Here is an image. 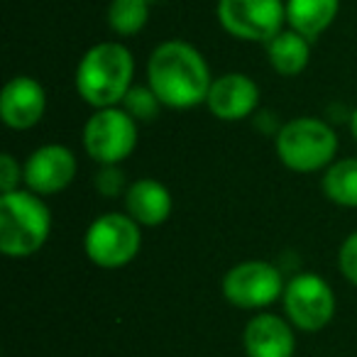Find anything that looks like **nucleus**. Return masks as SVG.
I'll list each match as a JSON object with an SVG mask.
<instances>
[{"instance_id": "nucleus-1", "label": "nucleus", "mask_w": 357, "mask_h": 357, "mask_svg": "<svg viewBox=\"0 0 357 357\" xmlns=\"http://www.w3.org/2000/svg\"><path fill=\"white\" fill-rule=\"evenodd\" d=\"M147 79L162 105L176 110L206 103L213 84L204 54L181 40H169L152 52Z\"/></svg>"}, {"instance_id": "nucleus-2", "label": "nucleus", "mask_w": 357, "mask_h": 357, "mask_svg": "<svg viewBox=\"0 0 357 357\" xmlns=\"http://www.w3.org/2000/svg\"><path fill=\"white\" fill-rule=\"evenodd\" d=\"M135 61L128 47L103 42L91 47L76 69V91L93 108H113L123 103L132 89Z\"/></svg>"}, {"instance_id": "nucleus-3", "label": "nucleus", "mask_w": 357, "mask_h": 357, "mask_svg": "<svg viewBox=\"0 0 357 357\" xmlns=\"http://www.w3.org/2000/svg\"><path fill=\"white\" fill-rule=\"evenodd\" d=\"M52 215L35 191H13L0 199V250L8 257H30L47 243Z\"/></svg>"}, {"instance_id": "nucleus-4", "label": "nucleus", "mask_w": 357, "mask_h": 357, "mask_svg": "<svg viewBox=\"0 0 357 357\" xmlns=\"http://www.w3.org/2000/svg\"><path fill=\"white\" fill-rule=\"evenodd\" d=\"M337 152V137L328 123L318 118H296L277 135V154L291 172H316L331 164Z\"/></svg>"}, {"instance_id": "nucleus-5", "label": "nucleus", "mask_w": 357, "mask_h": 357, "mask_svg": "<svg viewBox=\"0 0 357 357\" xmlns=\"http://www.w3.org/2000/svg\"><path fill=\"white\" fill-rule=\"evenodd\" d=\"M142 235L139 223L123 213H105L86 230L84 248L93 264L103 269H118L130 264L139 252Z\"/></svg>"}, {"instance_id": "nucleus-6", "label": "nucleus", "mask_w": 357, "mask_h": 357, "mask_svg": "<svg viewBox=\"0 0 357 357\" xmlns=\"http://www.w3.org/2000/svg\"><path fill=\"white\" fill-rule=\"evenodd\" d=\"M84 147L98 164H118L137 147V120L125 108H98L84 128Z\"/></svg>"}, {"instance_id": "nucleus-7", "label": "nucleus", "mask_w": 357, "mask_h": 357, "mask_svg": "<svg viewBox=\"0 0 357 357\" xmlns=\"http://www.w3.org/2000/svg\"><path fill=\"white\" fill-rule=\"evenodd\" d=\"M218 20L238 40L264 42L282 32L287 3L282 0H220Z\"/></svg>"}, {"instance_id": "nucleus-8", "label": "nucleus", "mask_w": 357, "mask_h": 357, "mask_svg": "<svg viewBox=\"0 0 357 357\" xmlns=\"http://www.w3.org/2000/svg\"><path fill=\"white\" fill-rule=\"evenodd\" d=\"M284 308L289 321L301 331H321L333 321L335 294L331 284L318 274H298L284 289Z\"/></svg>"}, {"instance_id": "nucleus-9", "label": "nucleus", "mask_w": 357, "mask_h": 357, "mask_svg": "<svg viewBox=\"0 0 357 357\" xmlns=\"http://www.w3.org/2000/svg\"><path fill=\"white\" fill-rule=\"evenodd\" d=\"M282 274L269 262H240L223 277V296L238 308H264L284 294Z\"/></svg>"}, {"instance_id": "nucleus-10", "label": "nucleus", "mask_w": 357, "mask_h": 357, "mask_svg": "<svg viewBox=\"0 0 357 357\" xmlns=\"http://www.w3.org/2000/svg\"><path fill=\"white\" fill-rule=\"evenodd\" d=\"M76 157L64 144H45L25 162V184L37 196L59 194L74 181Z\"/></svg>"}, {"instance_id": "nucleus-11", "label": "nucleus", "mask_w": 357, "mask_h": 357, "mask_svg": "<svg viewBox=\"0 0 357 357\" xmlns=\"http://www.w3.org/2000/svg\"><path fill=\"white\" fill-rule=\"evenodd\" d=\"M47 108V93L32 76H15L8 81L0 96L3 123L13 130H30L42 120Z\"/></svg>"}, {"instance_id": "nucleus-12", "label": "nucleus", "mask_w": 357, "mask_h": 357, "mask_svg": "<svg viewBox=\"0 0 357 357\" xmlns=\"http://www.w3.org/2000/svg\"><path fill=\"white\" fill-rule=\"evenodd\" d=\"M259 89L250 76L245 74H223L211 84L206 105L215 118L233 123L243 120L257 108Z\"/></svg>"}, {"instance_id": "nucleus-13", "label": "nucleus", "mask_w": 357, "mask_h": 357, "mask_svg": "<svg viewBox=\"0 0 357 357\" xmlns=\"http://www.w3.org/2000/svg\"><path fill=\"white\" fill-rule=\"evenodd\" d=\"M296 337L284 318L259 313L245 326V352L248 357H294Z\"/></svg>"}, {"instance_id": "nucleus-14", "label": "nucleus", "mask_w": 357, "mask_h": 357, "mask_svg": "<svg viewBox=\"0 0 357 357\" xmlns=\"http://www.w3.org/2000/svg\"><path fill=\"white\" fill-rule=\"evenodd\" d=\"M125 206H128L130 218L137 220L139 225H149V228L162 225L174 208L172 194L157 178H139L130 184L125 191Z\"/></svg>"}, {"instance_id": "nucleus-15", "label": "nucleus", "mask_w": 357, "mask_h": 357, "mask_svg": "<svg viewBox=\"0 0 357 357\" xmlns=\"http://www.w3.org/2000/svg\"><path fill=\"white\" fill-rule=\"evenodd\" d=\"M337 8L340 0H287V22L291 30L313 42L333 25Z\"/></svg>"}, {"instance_id": "nucleus-16", "label": "nucleus", "mask_w": 357, "mask_h": 357, "mask_svg": "<svg viewBox=\"0 0 357 357\" xmlns=\"http://www.w3.org/2000/svg\"><path fill=\"white\" fill-rule=\"evenodd\" d=\"M267 56L277 74L296 76L306 69L311 59V40L298 35L296 30H282L274 40L267 42Z\"/></svg>"}, {"instance_id": "nucleus-17", "label": "nucleus", "mask_w": 357, "mask_h": 357, "mask_svg": "<svg viewBox=\"0 0 357 357\" xmlns=\"http://www.w3.org/2000/svg\"><path fill=\"white\" fill-rule=\"evenodd\" d=\"M323 191L337 206L357 208V159H340L326 172Z\"/></svg>"}, {"instance_id": "nucleus-18", "label": "nucleus", "mask_w": 357, "mask_h": 357, "mask_svg": "<svg viewBox=\"0 0 357 357\" xmlns=\"http://www.w3.org/2000/svg\"><path fill=\"white\" fill-rule=\"evenodd\" d=\"M149 20L147 0H113L108 8L110 30L123 37L137 35Z\"/></svg>"}, {"instance_id": "nucleus-19", "label": "nucleus", "mask_w": 357, "mask_h": 357, "mask_svg": "<svg viewBox=\"0 0 357 357\" xmlns=\"http://www.w3.org/2000/svg\"><path fill=\"white\" fill-rule=\"evenodd\" d=\"M125 110L132 115V120L137 123H152L159 115V108H162V100L157 98L152 89H144V86H132L128 91L123 100Z\"/></svg>"}, {"instance_id": "nucleus-20", "label": "nucleus", "mask_w": 357, "mask_h": 357, "mask_svg": "<svg viewBox=\"0 0 357 357\" xmlns=\"http://www.w3.org/2000/svg\"><path fill=\"white\" fill-rule=\"evenodd\" d=\"M96 189L103 196L113 199V196L125 191V174L118 169V164H100V172L96 174Z\"/></svg>"}, {"instance_id": "nucleus-21", "label": "nucleus", "mask_w": 357, "mask_h": 357, "mask_svg": "<svg viewBox=\"0 0 357 357\" xmlns=\"http://www.w3.org/2000/svg\"><path fill=\"white\" fill-rule=\"evenodd\" d=\"M20 178H25V169H20L13 154H3L0 157V191L3 194L17 191L20 189Z\"/></svg>"}, {"instance_id": "nucleus-22", "label": "nucleus", "mask_w": 357, "mask_h": 357, "mask_svg": "<svg viewBox=\"0 0 357 357\" xmlns=\"http://www.w3.org/2000/svg\"><path fill=\"white\" fill-rule=\"evenodd\" d=\"M340 272L347 282L357 287V233L347 235V240L340 248Z\"/></svg>"}, {"instance_id": "nucleus-23", "label": "nucleus", "mask_w": 357, "mask_h": 357, "mask_svg": "<svg viewBox=\"0 0 357 357\" xmlns=\"http://www.w3.org/2000/svg\"><path fill=\"white\" fill-rule=\"evenodd\" d=\"M350 130H352V135H355V139H357V108H355V113H352V120H350Z\"/></svg>"}, {"instance_id": "nucleus-24", "label": "nucleus", "mask_w": 357, "mask_h": 357, "mask_svg": "<svg viewBox=\"0 0 357 357\" xmlns=\"http://www.w3.org/2000/svg\"><path fill=\"white\" fill-rule=\"evenodd\" d=\"M147 3H159V0H147Z\"/></svg>"}]
</instances>
